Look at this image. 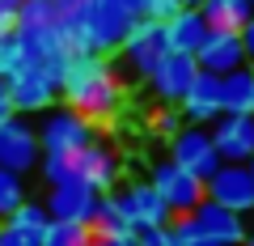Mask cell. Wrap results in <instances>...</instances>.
Wrapping results in <instances>:
<instances>
[{"label":"cell","mask_w":254,"mask_h":246,"mask_svg":"<svg viewBox=\"0 0 254 246\" xmlns=\"http://www.w3.org/2000/svg\"><path fill=\"white\" fill-rule=\"evenodd\" d=\"M119 4H123V9H131V13H136V17H140V13H144V0H119Z\"/></svg>","instance_id":"obj_37"},{"label":"cell","mask_w":254,"mask_h":246,"mask_svg":"<svg viewBox=\"0 0 254 246\" xmlns=\"http://www.w3.org/2000/svg\"><path fill=\"white\" fill-rule=\"evenodd\" d=\"M174 234H178V246H220L216 238H208L190 217H174Z\"/></svg>","instance_id":"obj_27"},{"label":"cell","mask_w":254,"mask_h":246,"mask_svg":"<svg viewBox=\"0 0 254 246\" xmlns=\"http://www.w3.org/2000/svg\"><path fill=\"white\" fill-rule=\"evenodd\" d=\"M182 4L178 0H144V13H140V17H153V21H165V17H174V13H178Z\"/></svg>","instance_id":"obj_30"},{"label":"cell","mask_w":254,"mask_h":246,"mask_svg":"<svg viewBox=\"0 0 254 246\" xmlns=\"http://www.w3.org/2000/svg\"><path fill=\"white\" fill-rule=\"evenodd\" d=\"M38 162H43L47 187L60 182V178H85L89 187H98V191H115L119 187V157L110 153L106 145H98V140L81 145L72 157H38Z\"/></svg>","instance_id":"obj_3"},{"label":"cell","mask_w":254,"mask_h":246,"mask_svg":"<svg viewBox=\"0 0 254 246\" xmlns=\"http://www.w3.org/2000/svg\"><path fill=\"white\" fill-rule=\"evenodd\" d=\"M246 165H250V174H254V157H250V162H246Z\"/></svg>","instance_id":"obj_39"},{"label":"cell","mask_w":254,"mask_h":246,"mask_svg":"<svg viewBox=\"0 0 254 246\" xmlns=\"http://www.w3.org/2000/svg\"><path fill=\"white\" fill-rule=\"evenodd\" d=\"M178 128H182V115H174V110H161V115H157V132H161V136H174Z\"/></svg>","instance_id":"obj_32"},{"label":"cell","mask_w":254,"mask_h":246,"mask_svg":"<svg viewBox=\"0 0 254 246\" xmlns=\"http://www.w3.org/2000/svg\"><path fill=\"white\" fill-rule=\"evenodd\" d=\"M242 51H246V64L254 68V17L242 26Z\"/></svg>","instance_id":"obj_33"},{"label":"cell","mask_w":254,"mask_h":246,"mask_svg":"<svg viewBox=\"0 0 254 246\" xmlns=\"http://www.w3.org/2000/svg\"><path fill=\"white\" fill-rule=\"evenodd\" d=\"M170 157L182 170H190L195 178H208L220 165V153H216V145H212V128H203V123H182L170 136Z\"/></svg>","instance_id":"obj_8"},{"label":"cell","mask_w":254,"mask_h":246,"mask_svg":"<svg viewBox=\"0 0 254 246\" xmlns=\"http://www.w3.org/2000/svg\"><path fill=\"white\" fill-rule=\"evenodd\" d=\"M199 13L208 17L212 30H242L254 17V4L250 0H203Z\"/></svg>","instance_id":"obj_22"},{"label":"cell","mask_w":254,"mask_h":246,"mask_svg":"<svg viewBox=\"0 0 254 246\" xmlns=\"http://www.w3.org/2000/svg\"><path fill=\"white\" fill-rule=\"evenodd\" d=\"M136 13L123 9L119 0H89L85 4V17L68 30V43L72 51H98V55H115L123 47V38L136 26Z\"/></svg>","instance_id":"obj_2"},{"label":"cell","mask_w":254,"mask_h":246,"mask_svg":"<svg viewBox=\"0 0 254 246\" xmlns=\"http://www.w3.org/2000/svg\"><path fill=\"white\" fill-rule=\"evenodd\" d=\"M93 238V229L85 221H64V217H51L38 238V246H85Z\"/></svg>","instance_id":"obj_23"},{"label":"cell","mask_w":254,"mask_h":246,"mask_svg":"<svg viewBox=\"0 0 254 246\" xmlns=\"http://www.w3.org/2000/svg\"><path fill=\"white\" fill-rule=\"evenodd\" d=\"M38 149H43V157H72L81 145H89L93 140V119H85L81 110H72L68 102L64 106H47L38 110Z\"/></svg>","instance_id":"obj_5"},{"label":"cell","mask_w":254,"mask_h":246,"mask_svg":"<svg viewBox=\"0 0 254 246\" xmlns=\"http://www.w3.org/2000/svg\"><path fill=\"white\" fill-rule=\"evenodd\" d=\"M4 221H9V225H17V229H26V234H34V238H43V229H47V221H51V212H47V204L21 200Z\"/></svg>","instance_id":"obj_24"},{"label":"cell","mask_w":254,"mask_h":246,"mask_svg":"<svg viewBox=\"0 0 254 246\" xmlns=\"http://www.w3.org/2000/svg\"><path fill=\"white\" fill-rule=\"evenodd\" d=\"M21 200H26V182H21V174L0 165V221L9 217V212L17 208Z\"/></svg>","instance_id":"obj_26"},{"label":"cell","mask_w":254,"mask_h":246,"mask_svg":"<svg viewBox=\"0 0 254 246\" xmlns=\"http://www.w3.org/2000/svg\"><path fill=\"white\" fill-rule=\"evenodd\" d=\"M85 246H136V242H110V238H89Z\"/></svg>","instance_id":"obj_36"},{"label":"cell","mask_w":254,"mask_h":246,"mask_svg":"<svg viewBox=\"0 0 254 246\" xmlns=\"http://www.w3.org/2000/svg\"><path fill=\"white\" fill-rule=\"evenodd\" d=\"M119 200H123V208H127V217H131V225H136V229L170 225V221H174L170 204L161 200V191H157L153 182H131V187L119 191Z\"/></svg>","instance_id":"obj_18"},{"label":"cell","mask_w":254,"mask_h":246,"mask_svg":"<svg viewBox=\"0 0 254 246\" xmlns=\"http://www.w3.org/2000/svg\"><path fill=\"white\" fill-rule=\"evenodd\" d=\"M161 55H170V38H165V21L140 17L131 26V34L123 38V47L115 51V73H127L131 81H148Z\"/></svg>","instance_id":"obj_4"},{"label":"cell","mask_w":254,"mask_h":246,"mask_svg":"<svg viewBox=\"0 0 254 246\" xmlns=\"http://www.w3.org/2000/svg\"><path fill=\"white\" fill-rule=\"evenodd\" d=\"M203 195L233 212H254V174L246 162H220L216 170L203 178Z\"/></svg>","instance_id":"obj_7"},{"label":"cell","mask_w":254,"mask_h":246,"mask_svg":"<svg viewBox=\"0 0 254 246\" xmlns=\"http://www.w3.org/2000/svg\"><path fill=\"white\" fill-rule=\"evenodd\" d=\"M17 9H21V0H0V34L17 26Z\"/></svg>","instance_id":"obj_31"},{"label":"cell","mask_w":254,"mask_h":246,"mask_svg":"<svg viewBox=\"0 0 254 246\" xmlns=\"http://www.w3.org/2000/svg\"><path fill=\"white\" fill-rule=\"evenodd\" d=\"M89 229H93V238H110V242H136V234H140V229L131 225V217H127L119 191H102Z\"/></svg>","instance_id":"obj_19"},{"label":"cell","mask_w":254,"mask_h":246,"mask_svg":"<svg viewBox=\"0 0 254 246\" xmlns=\"http://www.w3.org/2000/svg\"><path fill=\"white\" fill-rule=\"evenodd\" d=\"M0 246H38V238L17 229V225H9V221H0Z\"/></svg>","instance_id":"obj_29"},{"label":"cell","mask_w":254,"mask_h":246,"mask_svg":"<svg viewBox=\"0 0 254 246\" xmlns=\"http://www.w3.org/2000/svg\"><path fill=\"white\" fill-rule=\"evenodd\" d=\"M38 157H43V149H38V132L30 128L26 119H21L17 110H13L9 119H0V165L26 174V170L38 165Z\"/></svg>","instance_id":"obj_11"},{"label":"cell","mask_w":254,"mask_h":246,"mask_svg":"<svg viewBox=\"0 0 254 246\" xmlns=\"http://www.w3.org/2000/svg\"><path fill=\"white\" fill-rule=\"evenodd\" d=\"M178 4H182V9H199L203 0H178Z\"/></svg>","instance_id":"obj_38"},{"label":"cell","mask_w":254,"mask_h":246,"mask_svg":"<svg viewBox=\"0 0 254 246\" xmlns=\"http://www.w3.org/2000/svg\"><path fill=\"white\" fill-rule=\"evenodd\" d=\"M242 246H254V212H246V238H242Z\"/></svg>","instance_id":"obj_35"},{"label":"cell","mask_w":254,"mask_h":246,"mask_svg":"<svg viewBox=\"0 0 254 246\" xmlns=\"http://www.w3.org/2000/svg\"><path fill=\"white\" fill-rule=\"evenodd\" d=\"M220 110L225 115H254V68L250 64L220 77Z\"/></svg>","instance_id":"obj_21"},{"label":"cell","mask_w":254,"mask_h":246,"mask_svg":"<svg viewBox=\"0 0 254 246\" xmlns=\"http://www.w3.org/2000/svg\"><path fill=\"white\" fill-rule=\"evenodd\" d=\"M136 246H178V234H174V221L170 225H148L136 234Z\"/></svg>","instance_id":"obj_28"},{"label":"cell","mask_w":254,"mask_h":246,"mask_svg":"<svg viewBox=\"0 0 254 246\" xmlns=\"http://www.w3.org/2000/svg\"><path fill=\"white\" fill-rule=\"evenodd\" d=\"M17 34H21V47H26V60L21 64H34V68H43V73H51L60 81L68 60L76 55L72 43H68V34L60 26H17Z\"/></svg>","instance_id":"obj_6"},{"label":"cell","mask_w":254,"mask_h":246,"mask_svg":"<svg viewBox=\"0 0 254 246\" xmlns=\"http://www.w3.org/2000/svg\"><path fill=\"white\" fill-rule=\"evenodd\" d=\"M153 187L161 191V200L170 204L174 217L195 212V208H199V200H203V178H195L190 170H182L174 157H170V162H161V165H153Z\"/></svg>","instance_id":"obj_10"},{"label":"cell","mask_w":254,"mask_h":246,"mask_svg":"<svg viewBox=\"0 0 254 246\" xmlns=\"http://www.w3.org/2000/svg\"><path fill=\"white\" fill-rule=\"evenodd\" d=\"M178 115H182V123H216L225 110H220V77L216 73H203L199 68V77H195V85H190L187 93H182V102H178Z\"/></svg>","instance_id":"obj_16"},{"label":"cell","mask_w":254,"mask_h":246,"mask_svg":"<svg viewBox=\"0 0 254 246\" xmlns=\"http://www.w3.org/2000/svg\"><path fill=\"white\" fill-rule=\"evenodd\" d=\"M195 77H199L195 55H187V51H170V55H161V64L148 73V89H153L157 98L165 102V106H178L182 93L195 85Z\"/></svg>","instance_id":"obj_12"},{"label":"cell","mask_w":254,"mask_h":246,"mask_svg":"<svg viewBox=\"0 0 254 246\" xmlns=\"http://www.w3.org/2000/svg\"><path fill=\"white\" fill-rule=\"evenodd\" d=\"M212 145L220 162H250L254 157V115H220L212 123Z\"/></svg>","instance_id":"obj_15"},{"label":"cell","mask_w":254,"mask_h":246,"mask_svg":"<svg viewBox=\"0 0 254 246\" xmlns=\"http://www.w3.org/2000/svg\"><path fill=\"white\" fill-rule=\"evenodd\" d=\"M98 200H102V191L89 187L85 178H60L47 191V212L51 217H64V221H85L89 225L93 212H98Z\"/></svg>","instance_id":"obj_13"},{"label":"cell","mask_w":254,"mask_h":246,"mask_svg":"<svg viewBox=\"0 0 254 246\" xmlns=\"http://www.w3.org/2000/svg\"><path fill=\"white\" fill-rule=\"evenodd\" d=\"M187 217L195 221V225H199L208 238H216L220 246H242V238H246V217H242V212L225 208V204L208 200V195H203V200H199V208H195V212H187Z\"/></svg>","instance_id":"obj_17"},{"label":"cell","mask_w":254,"mask_h":246,"mask_svg":"<svg viewBox=\"0 0 254 246\" xmlns=\"http://www.w3.org/2000/svg\"><path fill=\"white\" fill-rule=\"evenodd\" d=\"M60 98L72 110H81L93 123H106V119L119 115V102H123V81H119L110 55L98 51H76L68 60L60 77Z\"/></svg>","instance_id":"obj_1"},{"label":"cell","mask_w":254,"mask_h":246,"mask_svg":"<svg viewBox=\"0 0 254 246\" xmlns=\"http://www.w3.org/2000/svg\"><path fill=\"white\" fill-rule=\"evenodd\" d=\"M195 64L203 68V73H233V68L246 64V51H242V30H208V38L199 43V51H195Z\"/></svg>","instance_id":"obj_14"},{"label":"cell","mask_w":254,"mask_h":246,"mask_svg":"<svg viewBox=\"0 0 254 246\" xmlns=\"http://www.w3.org/2000/svg\"><path fill=\"white\" fill-rule=\"evenodd\" d=\"M17 26H60V9H55V0H21Z\"/></svg>","instance_id":"obj_25"},{"label":"cell","mask_w":254,"mask_h":246,"mask_svg":"<svg viewBox=\"0 0 254 246\" xmlns=\"http://www.w3.org/2000/svg\"><path fill=\"white\" fill-rule=\"evenodd\" d=\"M0 81H4V77H0Z\"/></svg>","instance_id":"obj_40"},{"label":"cell","mask_w":254,"mask_h":246,"mask_svg":"<svg viewBox=\"0 0 254 246\" xmlns=\"http://www.w3.org/2000/svg\"><path fill=\"white\" fill-rule=\"evenodd\" d=\"M13 115V102H9V89H4V81H0V119Z\"/></svg>","instance_id":"obj_34"},{"label":"cell","mask_w":254,"mask_h":246,"mask_svg":"<svg viewBox=\"0 0 254 246\" xmlns=\"http://www.w3.org/2000/svg\"><path fill=\"white\" fill-rule=\"evenodd\" d=\"M208 17H203L199 9H178L174 17H165V38H170V51H187L195 55L199 51V43L208 38Z\"/></svg>","instance_id":"obj_20"},{"label":"cell","mask_w":254,"mask_h":246,"mask_svg":"<svg viewBox=\"0 0 254 246\" xmlns=\"http://www.w3.org/2000/svg\"><path fill=\"white\" fill-rule=\"evenodd\" d=\"M250 4H254V0H250Z\"/></svg>","instance_id":"obj_41"},{"label":"cell","mask_w":254,"mask_h":246,"mask_svg":"<svg viewBox=\"0 0 254 246\" xmlns=\"http://www.w3.org/2000/svg\"><path fill=\"white\" fill-rule=\"evenodd\" d=\"M4 89H9V102H13V110H17V115L47 110L55 98H60V81H55L51 73H43V68H34V64L13 68V73L4 77Z\"/></svg>","instance_id":"obj_9"}]
</instances>
